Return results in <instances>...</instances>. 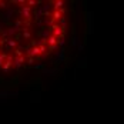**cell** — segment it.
Listing matches in <instances>:
<instances>
[{"label": "cell", "instance_id": "7a4b0ae2", "mask_svg": "<svg viewBox=\"0 0 124 124\" xmlns=\"http://www.w3.org/2000/svg\"><path fill=\"white\" fill-rule=\"evenodd\" d=\"M63 13H64V9H61L60 12H59V10L53 12V19H54V20H60V19H61V14H63Z\"/></svg>", "mask_w": 124, "mask_h": 124}, {"label": "cell", "instance_id": "3957f363", "mask_svg": "<svg viewBox=\"0 0 124 124\" xmlns=\"http://www.w3.org/2000/svg\"><path fill=\"white\" fill-rule=\"evenodd\" d=\"M12 64H13V59H12V57H9V59L6 60V63L3 64V70H9V68L12 67Z\"/></svg>", "mask_w": 124, "mask_h": 124}, {"label": "cell", "instance_id": "5b68a950", "mask_svg": "<svg viewBox=\"0 0 124 124\" xmlns=\"http://www.w3.org/2000/svg\"><path fill=\"white\" fill-rule=\"evenodd\" d=\"M38 53H40V49H37V47H33V49L29 50V54L30 56H37Z\"/></svg>", "mask_w": 124, "mask_h": 124}, {"label": "cell", "instance_id": "ba28073f", "mask_svg": "<svg viewBox=\"0 0 124 124\" xmlns=\"http://www.w3.org/2000/svg\"><path fill=\"white\" fill-rule=\"evenodd\" d=\"M4 59H6V56H4V54H0V64L3 63V60H4Z\"/></svg>", "mask_w": 124, "mask_h": 124}, {"label": "cell", "instance_id": "6da1fadb", "mask_svg": "<svg viewBox=\"0 0 124 124\" xmlns=\"http://www.w3.org/2000/svg\"><path fill=\"white\" fill-rule=\"evenodd\" d=\"M53 29H54V30H53V36H54V37H56V36H63V30H64V29H61L60 26H54Z\"/></svg>", "mask_w": 124, "mask_h": 124}, {"label": "cell", "instance_id": "8992f818", "mask_svg": "<svg viewBox=\"0 0 124 124\" xmlns=\"http://www.w3.org/2000/svg\"><path fill=\"white\" fill-rule=\"evenodd\" d=\"M56 41H57V40H56V37H54V36H51V37L49 38V44H50L51 47H56Z\"/></svg>", "mask_w": 124, "mask_h": 124}, {"label": "cell", "instance_id": "277c9868", "mask_svg": "<svg viewBox=\"0 0 124 124\" xmlns=\"http://www.w3.org/2000/svg\"><path fill=\"white\" fill-rule=\"evenodd\" d=\"M13 63H14V66H16V67H20V66L24 63V57H23V56H20V57H17Z\"/></svg>", "mask_w": 124, "mask_h": 124}, {"label": "cell", "instance_id": "52a82bcc", "mask_svg": "<svg viewBox=\"0 0 124 124\" xmlns=\"http://www.w3.org/2000/svg\"><path fill=\"white\" fill-rule=\"evenodd\" d=\"M63 4H64V3L61 2V0H59V2H54V9L57 10V9H59V7H61Z\"/></svg>", "mask_w": 124, "mask_h": 124}]
</instances>
